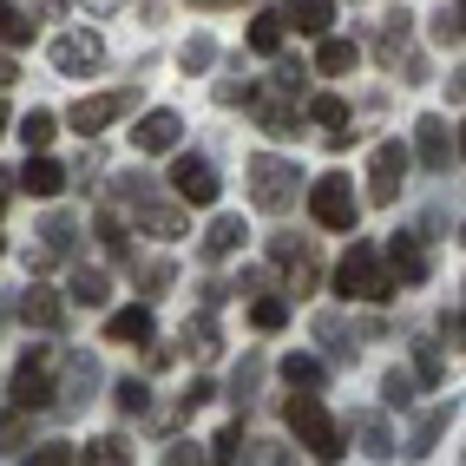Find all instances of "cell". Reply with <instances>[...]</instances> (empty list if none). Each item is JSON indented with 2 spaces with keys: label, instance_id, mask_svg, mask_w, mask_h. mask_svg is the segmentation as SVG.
<instances>
[{
  "label": "cell",
  "instance_id": "cell-1",
  "mask_svg": "<svg viewBox=\"0 0 466 466\" xmlns=\"http://www.w3.org/2000/svg\"><path fill=\"white\" fill-rule=\"evenodd\" d=\"M283 420H289V433L309 447V460H341V427H335V414L322 408L316 394H289V408H283Z\"/></svg>",
  "mask_w": 466,
  "mask_h": 466
},
{
  "label": "cell",
  "instance_id": "cell-2",
  "mask_svg": "<svg viewBox=\"0 0 466 466\" xmlns=\"http://www.w3.org/2000/svg\"><path fill=\"white\" fill-rule=\"evenodd\" d=\"M335 283H341V296H355V302H388V296H394V276L381 269V250H375V243H349Z\"/></svg>",
  "mask_w": 466,
  "mask_h": 466
},
{
  "label": "cell",
  "instance_id": "cell-3",
  "mask_svg": "<svg viewBox=\"0 0 466 466\" xmlns=\"http://www.w3.org/2000/svg\"><path fill=\"white\" fill-rule=\"evenodd\" d=\"M296 184H302L296 158H276V151H257V158H250V198H257V210H289L296 204Z\"/></svg>",
  "mask_w": 466,
  "mask_h": 466
},
{
  "label": "cell",
  "instance_id": "cell-4",
  "mask_svg": "<svg viewBox=\"0 0 466 466\" xmlns=\"http://www.w3.org/2000/svg\"><path fill=\"white\" fill-rule=\"evenodd\" d=\"M309 210H316V224H322V230H355L361 198L349 191V177H341V171H329V177L309 184Z\"/></svg>",
  "mask_w": 466,
  "mask_h": 466
},
{
  "label": "cell",
  "instance_id": "cell-5",
  "mask_svg": "<svg viewBox=\"0 0 466 466\" xmlns=\"http://www.w3.org/2000/svg\"><path fill=\"white\" fill-rule=\"evenodd\" d=\"M14 408L26 414V408H53V349L46 341H34V349L20 355V368H14Z\"/></svg>",
  "mask_w": 466,
  "mask_h": 466
},
{
  "label": "cell",
  "instance_id": "cell-6",
  "mask_svg": "<svg viewBox=\"0 0 466 466\" xmlns=\"http://www.w3.org/2000/svg\"><path fill=\"white\" fill-rule=\"evenodd\" d=\"M400 177H408V145H400V138L375 145V158H368V198H375V204H394V198H400Z\"/></svg>",
  "mask_w": 466,
  "mask_h": 466
},
{
  "label": "cell",
  "instance_id": "cell-7",
  "mask_svg": "<svg viewBox=\"0 0 466 466\" xmlns=\"http://www.w3.org/2000/svg\"><path fill=\"white\" fill-rule=\"evenodd\" d=\"M414 151H420V165H427V171H441V177L460 165V138H453L447 118H433V112L414 126Z\"/></svg>",
  "mask_w": 466,
  "mask_h": 466
},
{
  "label": "cell",
  "instance_id": "cell-8",
  "mask_svg": "<svg viewBox=\"0 0 466 466\" xmlns=\"http://www.w3.org/2000/svg\"><path fill=\"white\" fill-rule=\"evenodd\" d=\"M132 99H138V92H126V86H118V92H92V99H79L66 118H73V132H106L112 118L132 112Z\"/></svg>",
  "mask_w": 466,
  "mask_h": 466
},
{
  "label": "cell",
  "instance_id": "cell-9",
  "mask_svg": "<svg viewBox=\"0 0 466 466\" xmlns=\"http://www.w3.org/2000/svg\"><path fill=\"white\" fill-rule=\"evenodd\" d=\"M171 191H177L184 204H217V165L184 151V158L171 165Z\"/></svg>",
  "mask_w": 466,
  "mask_h": 466
},
{
  "label": "cell",
  "instance_id": "cell-10",
  "mask_svg": "<svg viewBox=\"0 0 466 466\" xmlns=\"http://www.w3.org/2000/svg\"><path fill=\"white\" fill-rule=\"evenodd\" d=\"M99 59H106V46H99V34H86V26H73V34L53 40V66L59 73H92Z\"/></svg>",
  "mask_w": 466,
  "mask_h": 466
},
{
  "label": "cell",
  "instance_id": "cell-11",
  "mask_svg": "<svg viewBox=\"0 0 466 466\" xmlns=\"http://www.w3.org/2000/svg\"><path fill=\"white\" fill-rule=\"evenodd\" d=\"M269 257L296 276V283H289L296 296H309V289H316V250H309V237H269Z\"/></svg>",
  "mask_w": 466,
  "mask_h": 466
},
{
  "label": "cell",
  "instance_id": "cell-12",
  "mask_svg": "<svg viewBox=\"0 0 466 466\" xmlns=\"http://www.w3.org/2000/svg\"><path fill=\"white\" fill-rule=\"evenodd\" d=\"M381 269H394L400 283H420V276H427L420 237H414V230H394V237H388V250H381Z\"/></svg>",
  "mask_w": 466,
  "mask_h": 466
},
{
  "label": "cell",
  "instance_id": "cell-13",
  "mask_svg": "<svg viewBox=\"0 0 466 466\" xmlns=\"http://www.w3.org/2000/svg\"><path fill=\"white\" fill-rule=\"evenodd\" d=\"M92 388H99V368H92V355H66V381H53L59 408H66V414H79L86 400H92Z\"/></svg>",
  "mask_w": 466,
  "mask_h": 466
},
{
  "label": "cell",
  "instance_id": "cell-14",
  "mask_svg": "<svg viewBox=\"0 0 466 466\" xmlns=\"http://www.w3.org/2000/svg\"><path fill=\"white\" fill-rule=\"evenodd\" d=\"M20 191H26V198H59V191H66V165H53L46 151H26V165H20Z\"/></svg>",
  "mask_w": 466,
  "mask_h": 466
},
{
  "label": "cell",
  "instance_id": "cell-15",
  "mask_svg": "<svg viewBox=\"0 0 466 466\" xmlns=\"http://www.w3.org/2000/svg\"><path fill=\"white\" fill-rule=\"evenodd\" d=\"M276 20L296 26V34H329V26H335V0H283Z\"/></svg>",
  "mask_w": 466,
  "mask_h": 466
},
{
  "label": "cell",
  "instance_id": "cell-16",
  "mask_svg": "<svg viewBox=\"0 0 466 466\" xmlns=\"http://www.w3.org/2000/svg\"><path fill=\"white\" fill-rule=\"evenodd\" d=\"M158 335V322H151V309L138 302V309H118V316L106 322V341H126V349H138V341H151Z\"/></svg>",
  "mask_w": 466,
  "mask_h": 466
},
{
  "label": "cell",
  "instance_id": "cell-17",
  "mask_svg": "<svg viewBox=\"0 0 466 466\" xmlns=\"http://www.w3.org/2000/svg\"><path fill=\"white\" fill-rule=\"evenodd\" d=\"M177 132H184V118H177V112H145L132 138H138V151H171Z\"/></svg>",
  "mask_w": 466,
  "mask_h": 466
},
{
  "label": "cell",
  "instance_id": "cell-18",
  "mask_svg": "<svg viewBox=\"0 0 466 466\" xmlns=\"http://www.w3.org/2000/svg\"><path fill=\"white\" fill-rule=\"evenodd\" d=\"M243 237H250V230H243V217H217V224L204 230V257H237Z\"/></svg>",
  "mask_w": 466,
  "mask_h": 466
},
{
  "label": "cell",
  "instance_id": "cell-19",
  "mask_svg": "<svg viewBox=\"0 0 466 466\" xmlns=\"http://www.w3.org/2000/svg\"><path fill=\"white\" fill-rule=\"evenodd\" d=\"M355 433H361V453L368 460H394V433L381 414H355Z\"/></svg>",
  "mask_w": 466,
  "mask_h": 466
},
{
  "label": "cell",
  "instance_id": "cell-20",
  "mask_svg": "<svg viewBox=\"0 0 466 466\" xmlns=\"http://www.w3.org/2000/svg\"><path fill=\"white\" fill-rule=\"evenodd\" d=\"M20 322H34V329H59V296L34 283V289L20 296Z\"/></svg>",
  "mask_w": 466,
  "mask_h": 466
},
{
  "label": "cell",
  "instance_id": "cell-21",
  "mask_svg": "<svg viewBox=\"0 0 466 466\" xmlns=\"http://www.w3.org/2000/svg\"><path fill=\"white\" fill-rule=\"evenodd\" d=\"M171 257H145V263H132V283H138V296H165L171 289Z\"/></svg>",
  "mask_w": 466,
  "mask_h": 466
},
{
  "label": "cell",
  "instance_id": "cell-22",
  "mask_svg": "<svg viewBox=\"0 0 466 466\" xmlns=\"http://www.w3.org/2000/svg\"><path fill=\"white\" fill-rule=\"evenodd\" d=\"M73 302H79V309H106V302H112L106 269H73Z\"/></svg>",
  "mask_w": 466,
  "mask_h": 466
},
{
  "label": "cell",
  "instance_id": "cell-23",
  "mask_svg": "<svg viewBox=\"0 0 466 466\" xmlns=\"http://www.w3.org/2000/svg\"><path fill=\"white\" fill-rule=\"evenodd\" d=\"M237 466H296V447H283V441H243Z\"/></svg>",
  "mask_w": 466,
  "mask_h": 466
},
{
  "label": "cell",
  "instance_id": "cell-24",
  "mask_svg": "<svg viewBox=\"0 0 466 466\" xmlns=\"http://www.w3.org/2000/svg\"><path fill=\"white\" fill-rule=\"evenodd\" d=\"M283 381H289V388H302V394H316V388L329 381V368H322L316 355H289V361H283Z\"/></svg>",
  "mask_w": 466,
  "mask_h": 466
},
{
  "label": "cell",
  "instance_id": "cell-25",
  "mask_svg": "<svg viewBox=\"0 0 466 466\" xmlns=\"http://www.w3.org/2000/svg\"><path fill=\"white\" fill-rule=\"evenodd\" d=\"M408 26H414L408 14H388V20H381V34H375V53L388 59V66H400V46H408Z\"/></svg>",
  "mask_w": 466,
  "mask_h": 466
},
{
  "label": "cell",
  "instance_id": "cell-26",
  "mask_svg": "<svg viewBox=\"0 0 466 466\" xmlns=\"http://www.w3.org/2000/svg\"><path fill=\"white\" fill-rule=\"evenodd\" d=\"M447 420H453V408H433V414H420L414 420V441H408V453L420 460V453H433V441L447 433Z\"/></svg>",
  "mask_w": 466,
  "mask_h": 466
},
{
  "label": "cell",
  "instance_id": "cell-27",
  "mask_svg": "<svg viewBox=\"0 0 466 466\" xmlns=\"http://www.w3.org/2000/svg\"><path fill=\"white\" fill-rule=\"evenodd\" d=\"M53 132H59V118H53V112H26V118H20L26 151H46V145H53Z\"/></svg>",
  "mask_w": 466,
  "mask_h": 466
},
{
  "label": "cell",
  "instance_id": "cell-28",
  "mask_svg": "<svg viewBox=\"0 0 466 466\" xmlns=\"http://www.w3.org/2000/svg\"><path fill=\"white\" fill-rule=\"evenodd\" d=\"M250 322H257L263 335H276V329L289 322V302H283V296H257V302H250Z\"/></svg>",
  "mask_w": 466,
  "mask_h": 466
},
{
  "label": "cell",
  "instance_id": "cell-29",
  "mask_svg": "<svg viewBox=\"0 0 466 466\" xmlns=\"http://www.w3.org/2000/svg\"><path fill=\"white\" fill-rule=\"evenodd\" d=\"M250 46L276 59V53H283V20H276V14H257V20H250Z\"/></svg>",
  "mask_w": 466,
  "mask_h": 466
},
{
  "label": "cell",
  "instance_id": "cell-30",
  "mask_svg": "<svg viewBox=\"0 0 466 466\" xmlns=\"http://www.w3.org/2000/svg\"><path fill=\"white\" fill-rule=\"evenodd\" d=\"M40 250L46 257H66L73 250V217H46V224H40Z\"/></svg>",
  "mask_w": 466,
  "mask_h": 466
},
{
  "label": "cell",
  "instance_id": "cell-31",
  "mask_svg": "<svg viewBox=\"0 0 466 466\" xmlns=\"http://www.w3.org/2000/svg\"><path fill=\"white\" fill-rule=\"evenodd\" d=\"M309 118H316V126H349V99H335V92H316V99H309Z\"/></svg>",
  "mask_w": 466,
  "mask_h": 466
},
{
  "label": "cell",
  "instance_id": "cell-32",
  "mask_svg": "<svg viewBox=\"0 0 466 466\" xmlns=\"http://www.w3.org/2000/svg\"><path fill=\"white\" fill-rule=\"evenodd\" d=\"M184 349H191L198 361H204V355H217V322H210V316H198V322H184Z\"/></svg>",
  "mask_w": 466,
  "mask_h": 466
},
{
  "label": "cell",
  "instance_id": "cell-33",
  "mask_svg": "<svg viewBox=\"0 0 466 466\" xmlns=\"http://www.w3.org/2000/svg\"><path fill=\"white\" fill-rule=\"evenodd\" d=\"M460 7H466V0H447V7L433 14V40H441V46H460V34H466V26H460Z\"/></svg>",
  "mask_w": 466,
  "mask_h": 466
},
{
  "label": "cell",
  "instance_id": "cell-34",
  "mask_svg": "<svg viewBox=\"0 0 466 466\" xmlns=\"http://www.w3.org/2000/svg\"><path fill=\"white\" fill-rule=\"evenodd\" d=\"M349 66H355V46H349V40H322L316 73H349Z\"/></svg>",
  "mask_w": 466,
  "mask_h": 466
},
{
  "label": "cell",
  "instance_id": "cell-35",
  "mask_svg": "<svg viewBox=\"0 0 466 466\" xmlns=\"http://www.w3.org/2000/svg\"><path fill=\"white\" fill-rule=\"evenodd\" d=\"M237 453H243V427H224V433H217V441H210V466H237Z\"/></svg>",
  "mask_w": 466,
  "mask_h": 466
},
{
  "label": "cell",
  "instance_id": "cell-36",
  "mask_svg": "<svg viewBox=\"0 0 466 466\" xmlns=\"http://www.w3.org/2000/svg\"><path fill=\"white\" fill-rule=\"evenodd\" d=\"M26 34H34V26L14 14V0H0V46H26Z\"/></svg>",
  "mask_w": 466,
  "mask_h": 466
},
{
  "label": "cell",
  "instance_id": "cell-37",
  "mask_svg": "<svg viewBox=\"0 0 466 466\" xmlns=\"http://www.w3.org/2000/svg\"><path fill=\"white\" fill-rule=\"evenodd\" d=\"M86 466H132V453H126V441H92Z\"/></svg>",
  "mask_w": 466,
  "mask_h": 466
},
{
  "label": "cell",
  "instance_id": "cell-38",
  "mask_svg": "<svg viewBox=\"0 0 466 466\" xmlns=\"http://www.w3.org/2000/svg\"><path fill=\"white\" fill-rule=\"evenodd\" d=\"M99 243H106V257H118V263H126V257H132V250H126V224H118V217H112V210L99 217Z\"/></svg>",
  "mask_w": 466,
  "mask_h": 466
},
{
  "label": "cell",
  "instance_id": "cell-39",
  "mask_svg": "<svg viewBox=\"0 0 466 466\" xmlns=\"http://www.w3.org/2000/svg\"><path fill=\"white\" fill-rule=\"evenodd\" d=\"M26 441V414L20 408H0V453H14Z\"/></svg>",
  "mask_w": 466,
  "mask_h": 466
},
{
  "label": "cell",
  "instance_id": "cell-40",
  "mask_svg": "<svg viewBox=\"0 0 466 466\" xmlns=\"http://www.w3.org/2000/svg\"><path fill=\"white\" fill-rule=\"evenodd\" d=\"M20 466H73V447H66V441H46V447H34V453H26Z\"/></svg>",
  "mask_w": 466,
  "mask_h": 466
},
{
  "label": "cell",
  "instance_id": "cell-41",
  "mask_svg": "<svg viewBox=\"0 0 466 466\" xmlns=\"http://www.w3.org/2000/svg\"><path fill=\"white\" fill-rule=\"evenodd\" d=\"M414 381H441V349H433V341H420V349H414Z\"/></svg>",
  "mask_w": 466,
  "mask_h": 466
},
{
  "label": "cell",
  "instance_id": "cell-42",
  "mask_svg": "<svg viewBox=\"0 0 466 466\" xmlns=\"http://www.w3.org/2000/svg\"><path fill=\"white\" fill-rule=\"evenodd\" d=\"M414 388H420V381H414V375H400V368H394V375L381 381V394H388V408H408V400H414Z\"/></svg>",
  "mask_w": 466,
  "mask_h": 466
},
{
  "label": "cell",
  "instance_id": "cell-43",
  "mask_svg": "<svg viewBox=\"0 0 466 466\" xmlns=\"http://www.w3.org/2000/svg\"><path fill=\"white\" fill-rule=\"evenodd\" d=\"M177 59H184V73H204L210 59H217V46H210V40H191V46L177 53Z\"/></svg>",
  "mask_w": 466,
  "mask_h": 466
},
{
  "label": "cell",
  "instance_id": "cell-44",
  "mask_svg": "<svg viewBox=\"0 0 466 466\" xmlns=\"http://www.w3.org/2000/svg\"><path fill=\"white\" fill-rule=\"evenodd\" d=\"M145 400H151V394H145L138 375H132V381H118V408H126V414H145Z\"/></svg>",
  "mask_w": 466,
  "mask_h": 466
},
{
  "label": "cell",
  "instance_id": "cell-45",
  "mask_svg": "<svg viewBox=\"0 0 466 466\" xmlns=\"http://www.w3.org/2000/svg\"><path fill=\"white\" fill-rule=\"evenodd\" d=\"M165 466H210V460L198 453V441H177V447H165Z\"/></svg>",
  "mask_w": 466,
  "mask_h": 466
},
{
  "label": "cell",
  "instance_id": "cell-46",
  "mask_svg": "<svg viewBox=\"0 0 466 466\" xmlns=\"http://www.w3.org/2000/svg\"><path fill=\"white\" fill-rule=\"evenodd\" d=\"M441 329H447V341L460 349V335H466V316H460V309H447V316H441Z\"/></svg>",
  "mask_w": 466,
  "mask_h": 466
},
{
  "label": "cell",
  "instance_id": "cell-47",
  "mask_svg": "<svg viewBox=\"0 0 466 466\" xmlns=\"http://www.w3.org/2000/svg\"><path fill=\"white\" fill-rule=\"evenodd\" d=\"M14 79H20V66H14V59H7V53H0V92H7Z\"/></svg>",
  "mask_w": 466,
  "mask_h": 466
},
{
  "label": "cell",
  "instance_id": "cell-48",
  "mask_svg": "<svg viewBox=\"0 0 466 466\" xmlns=\"http://www.w3.org/2000/svg\"><path fill=\"white\" fill-rule=\"evenodd\" d=\"M7 126H14V112H7V99H0V138H7Z\"/></svg>",
  "mask_w": 466,
  "mask_h": 466
},
{
  "label": "cell",
  "instance_id": "cell-49",
  "mask_svg": "<svg viewBox=\"0 0 466 466\" xmlns=\"http://www.w3.org/2000/svg\"><path fill=\"white\" fill-rule=\"evenodd\" d=\"M191 7H217V0H191Z\"/></svg>",
  "mask_w": 466,
  "mask_h": 466
},
{
  "label": "cell",
  "instance_id": "cell-50",
  "mask_svg": "<svg viewBox=\"0 0 466 466\" xmlns=\"http://www.w3.org/2000/svg\"><path fill=\"white\" fill-rule=\"evenodd\" d=\"M0 204H7V198H0Z\"/></svg>",
  "mask_w": 466,
  "mask_h": 466
}]
</instances>
